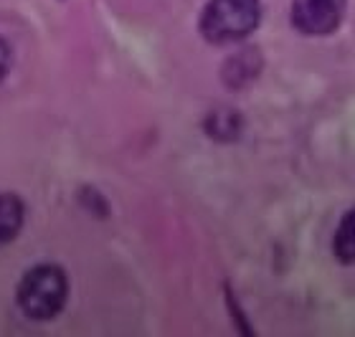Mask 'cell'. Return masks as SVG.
I'll list each match as a JSON object with an SVG mask.
<instances>
[{
    "label": "cell",
    "instance_id": "obj_1",
    "mask_svg": "<svg viewBox=\"0 0 355 337\" xmlns=\"http://www.w3.org/2000/svg\"><path fill=\"white\" fill-rule=\"evenodd\" d=\"M69 279L56 264H36L18 282L15 302L23 315L33 322H49L67 307Z\"/></svg>",
    "mask_w": 355,
    "mask_h": 337
},
{
    "label": "cell",
    "instance_id": "obj_7",
    "mask_svg": "<svg viewBox=\"0 0 355 337\" xmlns=\"http://www.w3.org/2000/svg\"><path fill=\"white\" fill-rule=\"evenodd\" d=\"M10 67H13V49H10V44H8L6 38L0 36V84L8 79Z\"/></svg>",
    "mask_w": 355,
    "mask_h": 337
},
{
    "label": "cell",
    "instance_id": "obj_4",
    "mask_svg": "<svg viewBox=\"0 0 355 337\" xmlns=\"http://www.w3.org/2000/svg\"><path fill=\"white\" fill-rule=\"evenodd\" d=\"M26 221V205L15 193H0V246H6L21 234Z\"/></svg>",
    "mask_w": 355,
    "mask_h": 337
},
{
    "label": "cell",
    "instance_id": "obj_2",
    "mask_svg": "<svg viewBox=\"0 0 355 337\" xmlns=\"http://www.w3.org/2000/svg\"><path fill=\"white\" fill-rule=\"evenodd\" d=\"M261 21L259 0H208L200 13L198 28L211 44H236Z\"/></svg>",
    "mask_w": 355,
    "mask_h": 337
},
{
    "label": "cell",
    "instance_id": "obj_3",
    "mask_svg": "<svg viewBox=\"0 0 355 337\" xmlns=\"http://www.w3.org/2000/svg\"><path fill=\"white\" fill-rule=\"evenodd\" d=\"M345 0H295L292 26L304 36H327L340 26Z\"/></svg>",
    "mask_w": 355,
    "mask_h": 337
},
{
    "label": "cell",
    "instance_id": "obj_5",
    "mask_svg": "<svg viewBox=\"0 0 355 337\" xmlns=\"http://www.w3.org/2000/svg\"><path fill=\"white\" fill-rule=\"evenodd\" d=\"M333 251L343 264H355V208L343 216L340 226L335 231Z\"/></svg>",
    "mask_w": 355,
    "mask_h": 337
},
{
    "label": "cell",
    "instance_id": "obj_6",
    "mask_svg": "<svg viewBox=\"0 0 355 337\" xmlns=\"http://www.w3.org/2000/svg\"><path fill=\"white\" fill-rule=\"evenodd\" d=\"M257 51L252 49H246V51H239L234 53L229 61H226V69H223V76L229 81L231 87H239V84H244V81L254 79L257 76V64H254V56Z\"/></svg>",
    "mask_w": 355,
    "mask_h": 337
}]
</instances>
